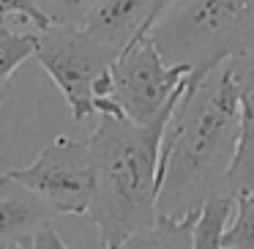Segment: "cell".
Instances as JSON below:
<instances>
[{
	"label": "cell",
	"mask_w": 254,
	"mask_h": 249,
	"mask_svg": "<svg viewBox=\"0 0 254 249\" xmlns=\"http://www.w3.org/2000/svg\"><path fill=\"white\" fill-rule=\"evenodd\" d=\"M241 80L238 61L221 63L202 83L186 85L164 140L159 165V214L189 216L210 200L227 197L238 151Z\"/></svg>",
	"instance_id": "cell-1"
},
{
	"label": "cell",
	"mask_w": 254,
	"mask_h": 249,
	"mask_svg": "<svg viewBox=\"0 0 254 249\" xmlns=\"http://www.w3.org/2000/svg\"><path fill=\"white\" fill-rule=\"evenodd\" d=\"M172 112L148 126L101 115L88 137L93 156V203L88 216L99 230L101 249H121L128 236L150 227L159 216L161 140Z\"/></svg>",
	"instance_id": "cell-2"
},
{
	"label": "cell",
	"mask_w": 254,
	"mask_h": 249,
	"mask_svg": "<svg viewBox=\"0 0 254 249\" xmlns=\"http://www.w3.org/2000/svg\"><path fill=\"white\" fill-rule=\"evenodd\" d=\"M164 63L197 85L221 63L254 50V0H178L150 28Z\"/></svg>",
	"instance_id": "cell-3"
},
{
	"label": "cell",
	"mask_w": 254,
	"mask_h": 249,
	"mask_svg": "<svg viewBox=\"0 0 254 249\" xmlns=\"http://www.w3.org/2000/svg\"><path fill=\"white\" fill-rule=\"evenodd\" d=\"M186 85L189 69L164 63L161 52L145 33L118 55L110 74L99 83L96 112L148 126L164 112L175 110Z\"/></svg>",
	"instance_id": "cell-4"
},
{
	"label": "cell",
	"mask_w": 254,
	"mask_h": 249,
	"mask_svg": "<svg viewBox=\"0 0 254 249\" xmlns=\"http://www.w3.org/2000/svg\"><path fill=\"white\" fill-rule=\"evenodd\" d=\"M121 52L96 41L79 25H50L39 33L36 61L63 93L74 121L96 112V88Z\"/></svg>",
	"instance_id": "cell-5"
},
{
	"label": "cell",
	"mask_w": 254,
	"mask_h": 249,
	"mask_svg": "<svg viewBox=\"0 0 254 249\" xmlns=\"http://www.w3.org/2000/svg\"><path fill=\"white\" fill-rule=\"evenodd\" d=\"M8 175L36 192L55 214L88 216L93 203V156L88 140L58 134L28 167Z\"/></svg>",
	"instance_id": "cell-6"
},
{
	"label": "cell",
	"mask_w": 254,
	"mask_h": 249,
	"mask_svg": "<svg viewBox=\"0 0 254 249\" xmlns=\"http://www.w3.org/2000/svg\"><path fill=\"white\" fill-rule=\"evenodd\" d=\"M153 6L156 0H88V14L79 28L96 41L123 52L150 30Z\"/></svg>",
	"instance_id": "cell-7"
},
{
	"label": "cell",
	"mask_w": 254,
	"mask_h": 249,
	"mask_svg": "<svg viewBox=\"0 0 254 249\" xmlns=\"http://www.w3.org/2000/svg\"><path fill=\"white\" fill-rule=\"evenodd\" d=\"M55 216L58 214L36 192L14 181L8 172L0 175V244L33 238L36 233L50 227Z\"/></svg>",
	"instance_id": "cell-8"
},
{
	"label": "cell",
	"mask_w": 254,
	"mask_h": 249,
	"mask_svg": "<svg viewBox=\"0 0 254 249\" xmlns=\"http://www.w3.org/2000/svg\"><path fill=\"white\" fill-rule=\"evenodd\" d=\"M235 61L241 80V129L235 162L227 178V197L254 194V50Z\"/></svg>",
	"instance_id": "cell-9"
},
{
	"label": "cell",
	"mask_w": 254,
	"mask_h": 249,
	"mask_svg": "<svg viewBox=\"0 0 254 249\" xmlns=\"http://www.w3.org/2000/svg\"><path fill=\"white\" fill-rule=\"evenodd\" d=\"M199 211L189 216H156V222L145 230L134 233L123 241L121 249H194Z\"/></svg>",
	"instance_id": "cell-10"
},
{
	"label": "cell",
	"mask_w": 254,
	"mask_h": 249,
	"mask_svg": "<svg viewBox=\"0 0 254 249\" xmlns=\"http://www.w3.org/2000/svg\"><path fill=\"white\" fill-rule=\"evenodd\" d=\"M39 33H17L11 28H0V107L8 101L14 74L25 61L36 58Z\"/></svg>",
	"instance_id": "cell-11"
},
{
	"label": "cell",
	"mask_w": 254,
	"mask_h": 249,
	"mask_svg": "<svg viewBox=\"0 0 254 249\" xmlns=\"http://www.w3.org/2000/svg\"><path fill=\"white\" fill-rule=\"evenodd\" d=\"M232 197H216L199 211L194 249H224V230L232 214Z\"/></svg>",
	"instance_id": "cell-12"
},
{
	"label": "cell",
	"mask_w": 254,
	"mask_h": 249,
	"mask_svg": "<svg viewBox=\"0 0 254 249\" xmlns=\"http://www.w3.org/2000/svg\"><path fill=\"white\" fill-rule=\"evenodd\" d=\"M235 219L227 222L224 249H254V194H238Z\"/></svg>",
	"instance_id": "cell-13"
},
{
	"label": "cell",
	"mask_w": 254,
	"mask_h": 249,
	"mask_svg": "<svg viewBox=\"0 0 254 249\" xmlns=\"http://www.w3.org/2000/svg\"><path fill=\"white\" fill-rule=\"evenodd\" d=\"M11 19L33 25L36 33H41V30H47L52 25L33 0H0V28H8Z\"/></svg>",
	"instance_id": "cell-14"
},
{
	"label": "cell",
	"mask_w": 254,
	"mask_h": 249,
	"mask_svg": "<svg viewBox=\"0 0 254 249\" xmlns=\"http://www.w3.org/2000/svg\"><path fill=\"white\" fill-rule=\"evenodd\" d=\"M52 25H82L88 0H33Z\"/></svg>",
	"instance_id": "cell-15"
},
{
	"label": "cell",
	"mask_w": 254,
	"mask_h": 249,
	"mask_svg": "<svg viewBox=\"0 0 254 249\" xmlns=\"http://www.w3.org/2000/svg\"><path fill=\"white\" fill-rule=\"evenodd\" d=\"M33 249H68V247L63 244V238L58 236V233L52 230V225H50V227H44L41 233H36Z\"/></svg>",
	"instance_id": "cell-16"
},
{
	"label": "cell",
	"mask_w": 254,
	"mask_h": 249,
	"mask_svg": "<svg viewBox=\"0 0 254 249\" xmlns=\"http://www.w3.org/2000/svg\"><path fill=\"white\" fill-rule=\"evenodd\" d=\"M36 238V236H33ZM33 238H17V241L0 244V249H33Z\"/></svg>",
	"instance_id": "cell-17"
},
{
	"label": "cell",
	"mask_w": 254,
	"mask_h": 249,
	"mask_svg": "<svg viewBox=\"0 0 254 249\" xmlns=\"http://www.w3.org/2000/svg\"><path fill=\"white\" fill-rule=\"evenodd\" d=\"M175 3H178V0H156V6H153V25H156V19H159L167 8L175 6ZM153 25H150V28H153ZM148 33H150V30H148Z\"/></svg>",
	"instance_id": "cell-18"
}]
</instances>
